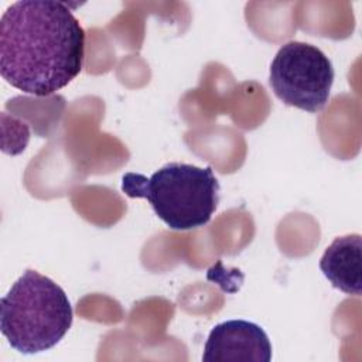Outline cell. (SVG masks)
Segmentation results:
<instances>
[{"label":"cell","mask_w":362,"mask_h":362,"mask_svg":"<svg viewBox=\"0 0 362 362\" xmlns=\"http://www.w3.org/2000/svg\"><path fill=\"white\" fill-rule=\"evenodd\" d=\"M0 328L11 348L38 354L55 346L72 325L74 313L64 288L27 269L1 298Z\"/></svg>","instance_id":"cell-2"},{"label":"cell","mask_w":362,"mask_h":362,"mask_svg":"<svg viewBox=\"0 0 362 362\" xmlns=\"http://www.w3.org/2000/svg\"><path fill=\"white\" fill-rule=\"evenodd\" d=\"M272 344L266 331L246 320L216 324L205 342V362H269Z\"/></svg>","instance_id":"cell-5"},{"label":"cell","mask_w":362,"mask_h":362,"mask_svg":"<svg viewBox=\"0 0 362 362\" xmlns=\"http://www.w3.org/2000/svg\"><path fill=\"white\" fill-rule=\"evenodd\" d=\"M332 82V62L308 42H286L270 64L269 83L274 95L284 105L310 113L325 107Z\"/></svg>","instance_id":"cell-4"},{"label":"cell","mask_w":362,"mask_h":362,"mask_svg":"<svg viewBox=\"0 0 362 362\" xmlns=\"http://www.w3.org/2000/svg\"><path fill=\"white\" fill-rule=\"evenodd\" d=\"M122 191L130 198H146L154 214L174 230L206 225L219 202V182L211 167L168 163L146 177L126 173Z\"/></svg>","instance_id":"cell-3"},{"label":"cell","mask_w":362,"mask_h":362,"mask_svg":"<svg viewBox=\"0 0 362 362\" xmlns=\"http://www.w3.org/2000/svg\"><path fill=\"white\" fill-rule=\"evenodd\" d=\"M85 31L64 1L21 0L0 21V74L34 96L65 88L82 71Z\"/></svg>","instance_id":"cell-1"},{"label":"cell","mask_w":362,"mask_h":362,"mask_svg":"<svg viewBox=\"0 0 362 362\" xmlns=\"http://www.w3.org/2000/svg\"><path fill=\"white\" fill-rule=\"evenodd\" d=\"M361 262L362 239L359 233H352L334 239L320 260V269L339 291L349 296H361Z\"/></svg>","instance_id":"cell-6"}]
</instances>
